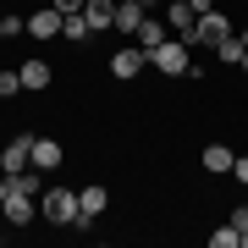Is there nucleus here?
I'll return each instance as SVG.
<instances>
[{
	"mask_svg": "<svg viewBox=\"0 0 248 248\" xmlns=\"http://www.w3.org/2000/svg\"><path fill=\"white\" fill-rule=\"evenodd\" d=\"M39 215H45L50 226H78V187H45Z\"/></svg>",
	"mask_w": 248,
	"mask_h": 248,
	"instance_id": "obj_1",
	"label": "nucleus"
},
{
	"mask_svg": "<svg viewBox=\"0 0 248 248\" xmlns=\"http://www.w3.org/2000/svg\"><path fill=\"white\" fill-rule=\"evenodd\" d=\"M149 66H160L166 78H187V72H193V50H187L182 39H166V45L149 50Z\"/></svg>",
	"mask_w": 248,
	"mask_h": 248,
	"instance_id": "obj_2",
	"label": "nucleus"
},
{
	"mask_svg": "<svg viewBox=\"0 0 248 248\" xmlns=\"http://www.w3.org/2000/svg\"><path fill=\"white\" fill-rule=\"evenodd\" d=\"M221 39H232V17L210 6V11H199V28H193V39H182V45H187V50H199V45H210V50H215Z\"/></svg>",
	"mask_w": 248,
	"mask_h": 248,
	"instance_id": "obj_3",
	"label": "nucleus"
},
{
	"mask_svg": "<svg viewBox=\"0 0 248 248\" xmlns=\"http://www.w3.org/2000/svg\"><path fill=\"white\" fill-rule=\"evenodd\" d=\"M105 210H110V187H99V182L78 187V232H94V221Z\"/></svg>",
	"mask_w": 248,
	"mask_h": 248,
	"instance_id": "obj_4",
	"label": "nucleus"
},
{
	"mask_svg": "<svg viewBox=\"0 0 248 248\" xmlns=\"http://www.w3.org/2000/svg\"><path fill=\"white\" fill-rule=\"evenodd\" d=\"M143 66H149V50H143L138 39H133V45H122V50L110 55V78H116V83H133Z\"/></svg>",
	"mask_w": 248,
	"mask_h": 248,
	"instance_id": "obj_5",
	"label": "nucleus"
},
{
	"mask_svg": "<svg viewBox=\"0 0 248 248\" xmlns=\"http://www.w3.org/2000/svg\"><path fill=\"white\" fill-rule=\"evenodd\" d=\"M33 166V138H11V143H0V177H17V171Z\"/></svg>",
	"mask_w": 248,
	"mask_h": 248,
	"instance_id": "obj_6",
	"label": "nucleus"
},
{
	"mask_svg": "<svg viewBox=\"0 0 248 248\" xmlns=\"http://www.w3.org/2000/svg\"><path fill=\"white\" fill-rule=\"evenodd\" d=\"M61 22H66V11H55V6H39V11H28V39L50 45V39H61Z\"/></svg>",
	"mask_w": 248,
	"mask_h": 248,
	"instance_id": "obj_7",
	"label": "nucleus"
},
{
	"mask_svg": "<svg viewBox=\"0 0 248 248\" xmlns=\"http://www.w3.org/2000/svg\"><path fill=\"white\" fill-rule=\"evenodd\" d=\"M0 215H6V226H28V221L39 215V204H33V193H28V187H11L6 204H0Z\"/></svg>",
	"mask_w": 248,
	"mask_h": 248,
	"instance_id": "obj_8",
	"label": "nucleus"
},
{
	"mask_svg": "<svg viewBox=\"0 0 248 248\" xmlns=\"http://www.w3.org/2000/svg\"><path fill=\"white\" fill-rule=\"evenodd\" d=\"M160 17H166V28L177 39H193V28H199V11L187 6V0H166V6H160Z\"/></svg>",
	"mask_w": 248,
	"mask_h": 248,
	"instance_id": "obj_9",
	"label": "nucleus"
},
{
	"mask_svg": "<svg viewBox=\"0 0 248 248\" xmlns=\"http://www.w3.org/2000/svg\"><path fill=\"white\" fill-rule=\"evenodd\" d=\"M17 72H22V94H45L50 83H55V72H50V61H45V55H28Z\"/></svg>",
	"mask_w": 248,
	"mask_h": 248,
	"instance_id": "obj_10",
	"label": "nucleus"
},
{
	"mask_svg": "<svg viewBox=\"0 0 248 248\" xmlns=\"http://www.w3.org/2000/svg\"><path fill=\"white\" fill-rule=\"evenodd\" d=\"M61 160H66V149L55 138H33V171H55Z\"/></svg>",
	"mask_w": 248,
	"mask_h": 248,
	"instance_id": "obj_11",
	"label": "nucleus"
},
{
	"mask_svg": "<svg viewBox=\"0 0 248 248\" xmlns=\"http://www.w3.org/2000/svg\"><path fill=\"white\" fill-rule=\"evenodd\" d=\"M143 17H149V11H143L138 0H116V22H110V28H116V33H138Z\"/></svg>",
	"mask_w": 248,
	"mask_h": 248,
	"instance_id": "obj_12",
	"label": "nucleus"
},
{
	"mask_svg": "<svg viewBox=\"0 0 248 248\" xmlns=\"http://www.w3.org/2000/svg\"><path fill=\"white\" fill-rule=\"evenodd\" d=\"M232 160L237 155H232L226 143H204V171H210V177H232Z\"/></svg>",
	"mask_w": 248,
	"mask_h": 248,
	"instance_id": "obj_13",
	"label": "nucleus"
},
{
	"mask_svg": "<svg viewBox=\"0 0 248 248\" xmlns=\"http://www.w3.org/2000/svg\"><path fill=\"white\" fill-rule=\"evenodd\" d=\"M133 39H138L143 50H155V45H166V39H171V33H166V17H155V11H149V17L138 22V33H133Z\"/></svg>",
	"mask_w": 248,
	"mask_h": 248,
	"instance_id": "obj_14",
	"label": "nucleus"
},
{
	"mask_svg": "<svg viewBox=\"0 0 248 248\" xmlns=\"http://www.w3.org/2000/svg\"><path fill=\"white\" fill-rule=\"evenodd\" d=\"M83 17H89L94 33H105V28L116 22V0H89V6H83Z\"/></svg>",
	"mask_w": 248,
	"mask_h": 248,
	"instance_id": "obj_15",
	"label": "nucleus"
},
{
	"mask_svg": "<svg viewBox=\"0 0 248 248\" xmlns=\"http://www.w3.org/2000/svg\"><path fill=\"white\" fill-rule=\"evenodd\" d=\"M61 39H66V45H83V39H94L89 17H83V11H66V22H61Z\"/></svg>",
	"mask_w": 248,
	"mask_h": 248,
	"instance_id": "obj_16",
	"label": "nucleus"
},
{
	"mask_svg": "<svg viewBox=\"0 0 248 248\" xmlns=\"http://www.w3.org/2000/svg\"><path fill=\"white\" fill-rule=\"evenodd\" d=\"M243 50H248V45H243L237 33H232V39H221V45H215V55H221L226 66H243Z\"/></svg>",
	"mask_w": 248,
	"mask_h": 248,
	"instance_id": "obj_17",
	"label": "nucleus"
},
{
	"mask_svg": "<svg viewBox=\"0 0 248 248\" xmlns=\"http://www.w3.org/2000/svg\"><path fill=\"white\" fill-rule=\"evenodd\" d=\"M210 248H243V232L232 226V221H226V226H215V232H210Z\"/></svg>",
	"mask_w": 248,
	"mask_h": 248,
	"instance_id": "obj_18",
	"label": "nucleus"
},
{
	"mask_svg": "<svg viewBox=\"0 0 248 248\" xmlns=\"http://www.w3.org/2000/svg\"><path fill=\"white\" fill-rule=\"evenodd\" d=\"M22 94V72H0V99H17Z\"/></svg>",
	"mask_w": 248,
	"mask_h": 248,
	"instance_id": "obj_19",
	"label": "nucleus"
},
{
	"mask_svg": "<svg viewBox=\"0 0 248 248\" xmlns=\"http://www.w3.org/2000/svg\"><path fill=\"white\" fill-rule=\"evenodd\" d=\"M0 22H6V39H22V33H28V17H17V11H6Z\"/></svg>",
	"mask_w": 248,
	"mask_h": 248,
	"instance_id": "obj_20",
	"label": "nucleus"
},
{
	"mask_svg": "<svg viewBox=\"0 0 248 248\" xmlns=\"http://www.w3.org/2000/svg\"><path fill=\"white\" fill-rule=\"evenodd\" d=\"M232 177H237V182L248 187V155H237V160H232Z\"/></svg>",
	"mask_w": 248,
	"mask_h": 248,
	"instance_id": "obj_21",
	"label": "nucleus"
},
{
	"mask_svg": "<svg viewBox=\"0 0 248 248\" xmlns=\"http://www.w3.org/2000/svg\"><path fill=\"white\" fill-rule=\"evenodd\" d=\"M232 226H237V232H248V204H237V210H232Z\"/></svg>",
	"mask_w": 248,
	"mask_h": 248,
	"instance_id": "obj_22",
	"label": "nucleus"
},
{
	"mask_svg": "<svg viewBox=\"0 0 248 248\" xmlns=\"http://www.w3.org/2000/svg\"><path fill=\"white\" fill-rule=\"evenodd\" d=\"M50 6H55V11H83L89 0H50Z\"/></svg>",
	"mask_w": 248,
	"mask_h": 248,
	"instance_id": "obj_23",
	"label": "nucleus"
},
{
	"mask_svg": "<svg viewBox=\"0 0 248 248\" xmlns=\"http://www.w3.org/2000/svg\"><path fill=\"white\" fill-rule=\"evenodd\" d=\"M187 6H193V11H210V6H215V0H187Z\"/></svg>",
	"mask_w": 248,
	"mask_h": 248,
	"instance_id": "obj_24",
	"label": "nucleus"
},
{
	"mask_svg": "<svg viewBox=\"0 0 248 248\" xmlns=\"http://www.w3.org/2000/svg\"><path fill=\"white\" fill-rule=\"evenodd\" d=\"M6 193H11V182H6V177H0V204H6Z\"/></svg>",
	"mask_w": 248,
	"mask_h": 248,
	"instance_id": "obj_25",
	"label": "nucleus"
},
{
	"mask_svg": "<svg viewBox=\"0 0 248 248\" xmlns=\"http://www.w3.org/2000/svg\"><path fill=\"white\" fill-rule=\"evenodd\" d=\"M138 6H143V11H160V0H138Z\"/></svg>",
	"mask_w": 248,
	"mask_h": 248,
	"instance_id": "obj_26",
	"label": "nucleus"
},
{
	"mask_svg": "<svg viewBox=\"0 0 248 248\" xmlns=\"http://www.w3.org/2000/svg\"><path fill=\"white\" fill-rule=\"evenodd\" d=\"M237 39H243V45H248V28H243V33H237Z\"/></svg>",
	"mask_w": 248,
	"mask_h": 248,
	"instance_id": "obj_27",
	"label": "nucleus"
},
{
	"mask_svg": "<svg viewBox=\"0 0 248 248\" xmlns=\"http://www.w3.org/2000/svg\"><path fill=\"white\" fill-rule=\"evenodd\" d=\"M243 72H248V50H243Z\"/></svg>",
	"mask_w": 248,
	"mask_h": 248,
	"instance_id": "obj_28",
	"label": "nucleus"
},
{
	"mask_svg": "<svg viewBox=\"0 0 248 248\" xmlns=\"http://www.w3.org/2000/svg\"><path fill=\"white\" fill-rule=\"evenodd\" d=\"M0 39H6V22H0Z\"/></svg>",
	"mask_w": 248,
	"mask_h": 248,
	"instance_id": "obj_29",
	"label": "nucleus"
},
{
	"mask_svg": "<svg viewBox=\"0 0 248 248\" xmlns=\"http://www.w3.org/2000/svg\"><path fill=\"white\" fill-rule=\"evenodd\" d=\"M243 248H248V232H243Z\"/></svg>",
	"mask_w": 248,
	"mask_h": 248,
	"instance_id": "obj_30",
	"label": "nucleus"
}]
</instances>
